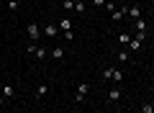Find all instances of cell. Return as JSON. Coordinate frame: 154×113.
Segmentation results:
<instances>
[{
    "mask_svg": "<svg viewBox=\"0 0 154 113\" xmlns=\"http://www.w3.org/2000/svg\"><path fill=\"white\" fill-rule=\"evenodd\" d=\"M108 100H110V103H118V100H121V90H118V87H113V90L108 93Z\"/></svg>",
    "mask_w": 154,
    "mask_h": 113,
    "instance_id": "cell-8",
    "label": "cell"
},
{
    "mask_svg": "<svg viewBox=\"0 0 154 113\" xmlns=\"http://www.w3.org/2000/svg\"><path fill=\"white\" fill-rule=\"evenodd\" d=\"M28 54H36V59H44V57H46V49H44V46H36V44H31V46H28Z\"/></svg>",
    "mask_w": 154,
    "mask_h": 113,
    "instance_id": "cell-4",
    "label": "cell"
},
{
    "mask_svg": "<svg viewBox=\"0 0 154 113\" xmlns=\"http://www.w3.org/2000/svg\"><path fill=\"white\" fill-rule=\"evenodd\" d=\"M51 57H57V59H62V57H64V49H62V46H54V52H51Z\"/></svg>",
    "mask_w": 154,
    "mask_h": 113,
    "instance_id": "cell-16",
    "label": "cell"
},
{
    "mask_svg": "<svg viewBox=\"0 0 154 113\" xmlns=\"http://www.w3.org/2000/svg\"><path fill=\"white\" fill-rule=\"evenodd\" d=\"M72 3H82V0H72Z\"/></svg>",
    "mask_w": 154,
    "mask_h": 113,
    "instance_id": "cell-24",
    "label": "cell"
},
{
    "mask_svg": "<svg viewBox=\"0 0 154 113\" xmlns=\"http://www.w3.org/2000/svg\"><path fill=\"white\" fill-rule=\"evenodd\" d=\"M46 93H49V85H38L36 87V98H44Z\"/></svg>",
    "mask_w": 154,
    "mask_h": 113,
    "instance_id": "cell-12",
    "label": "cell"
},
{
    "mask_svg": "<svg viewBox=\"0 0 154 113\" xmlns=\"http://www.w3.org/2000/svg\"><path fill=\"white\" fill-rule=\"evenodd\" d=\"M26 33H28V39H31V41H36V39L41 36V28H38L36 23H28V26H26Z\"/></svg>",
    "mask_w": 154,
    "mask_h": 113,
    "instance_id": "cell-3",
    "label": "cell"
},
{
    "mask_svg": "<svg viewBox=\"0 0 154 113\" xmlns=\"http://www.w3.org/2000/svg\"><path fill=\"white\" fill-rule=\"evenodd\" d=\"M88 93H90V82H80V85H77V93H75V100L82 103L85 98H88Z\"/></svg>",
    "mask_w": 154,
    "mask_h": 113,
    "instance_id": "cell-2",
    "label": "cell"
},
{
    "mask_svg": "<svg viewBox=\"0 0 154 113\" xmlns=\"http://www.w3.org/2000/svg\"><path fill=\"white\" fill-rule=\"evenodd\" d=\"M141 31V33H146V21L144 18H136V33Z\"/></svg>",
    "mask_w": 154,
    "mask_h": 113,
    "instance_id": "cell-9",
    "label": "cell"
},
{
    "mask_svg": "<svg viewBox=\"0 0 154 113\" xmlns=\"http://www.w3.org/2000/svg\"><path fill=\"white\" fill-rule=\"evenodd\" d=\"M152 105H154V100H152Z\"/></svg>",
    "mask_w": 154,
    "mask_h": 113,
    "instance_id": "cell-25",
    "label": "cell"
},
{
    "mask_svg": "<svg viewBox=\"0 0 154 113\" xmlns=\"http://www.w3.org/2000/svg\"><path fill=\"white\" fill-rule=\"evenodd\" d=\"M128 59H131V54H128V52H118V62H128Z\"/></svg>",
    "mask_w": 154,
    "mask_h": 113,
    "instance_id": "cell-17",
    "label": "cell"
},
{
    "mask_svg": "<svg viewBox=\"0 0 154 113\" xmlns=\"http://www.w3.org/2000/svg\"><path fill=\"white\" fill-rule=\"evenodd\" d=\"M128 16H131L134 21H136V18H141V11H139L136 5H131V8H128Z\"/></svg>",
    "mask_w": 154,
    "mask_h": 113,
    "instance_id": "cell-11",
    "label": "cell"
},
{
    "mask_svg": "<svg viewBox=\"0 0 154 113\" xmlns=\"http://www.w3.org/2000/svg\"><path fill=\"white\" fill-rule=\"evenodd\" d=\"M57 33H59V26L57 23H46L44 26V36H57Z\"/></svg>",
    "mask_w": 154,
    "mask_h": 113,
    "instance_id": "cell-5",
    "label": "cell"
},
{
    "mask_svg": "<svg viewBox=\"0 0 154 113\" xmlns=\"http://www.w3.org/2000/svg\"><path fill=\"white\" fill-rule=\"evenodd\" d=\"M126 16H128V8H116V13L110 18H113V21H123Z\"/></svg>",
    "mask_w": 154,
    "mask_h": 113,
    "instance_id": "cell-6",
    "label": "cell"
},
{
    "mask_svg": "<svg viewBox=\"0 0 154 113\" xmlns=\"http://www.w3.org/2000/svg\"><path fill=\"white\" fill-rule=\"evenodd\" d=\"M3 103H5V98H3V95H0V108H3Z\"/></svg>",
    "mask_w": 154,
    "mask_h": 113,
    "instance_id": "cell-23",
    "label": "cell"
},
{
    "mask_svg": "<svg viewBox=\"0 0 154 113\" xmlns=\"http://www.w3.org/2000/svg\"><path fill=\"white\" fill-rule=\"evenodd\" d=\"M75 11H77V13H80V16H82V13H85V11H88V5H85V0H82V3H75Z\"/></svg>",
    "mask_w": 154,
    "mask_h": 113,
    "instance_id": "cell-15",
    "label": "cell"
},
{
    "mask_svg": "<svg viewBox=\"0 0 154 113\" xmlns=\"http://www.w3.org/2000/svg\"><path fill=\"white\" fill-rule=\"evenodd\" d=\"M144 41H146V33H141V31H139L136 36H134L131 41H128V52H139V49H141V44H144Z\"/></svg>",
    "mask_w": 154,
    "mask_h": 113,
    "instance_id": "cell-1",
    "label": "cell"
},
{
    "mask_svg": "<svg viewBox=\"0 0 154 113\" xmlns=\"http://www.w3.org/2000/svg\"><path fill=\"white\" fill-rule=\"evenodd\" d=\"M141 113H154V105H152V103H144V105H141Z\"/></svg>",
    "mask_w": 154,
    "mask_h": 113,
    "instance_id": "cell-18",
    "label": "cell"
},
{
    "mask_svg": "<svg viewBox=\"0 0 154 113\" xmlns=\"http://www.w3.org/2000/svg\"><path fill=\"white\" fill-rule=\"evenodd\" d=\"M93 5H95V8H100V5H105V0H93Z\"/></svg>",
    "mask_w": 154,
    "mask_h": 113,
    "instance_id": "cell-22",
    "label": "cell"
},
{
    "mask_svg": "<svg viewBox=\"0 0 154 113\" xmlns=\"http://www.w3.org/2000/svg\"><path fill=\"white\" fill-rule=\"evenodd\" d=\"M110 80H113V82H121L123 80V72L118 70V67H113V77H110Z\"/></svg>",
    "mask_w": 154,
    "mask_h": 113,
    "instance_id": "cell-10",
    "label": "cell"
},
{
    "mask_svg": "<svg viewBox=\"0 0 154 113\" xmlns=\"http://www.w3.org/2000/svg\"><path fill=\"white\" fill-rule=\"evenodd\" d=\"M8 5H11V11H18V8H21V3H18V0H8Z\"/></svg>",
    "mask_w": 154,
    "mask_h": 113,
    "instance_id": "cell-20",
    "label": "cell"
},
{
    "mask_svg": "<svg viewBox=\"0 0 154 113\" xmlns=\"http://www.w3.org/2000/svg\"><path fill=\"white\" fill-rule=\"evenodd\" d=\"M103 77H105V80H110V77H113V67H105V70H103Z\"/></svg>",
    "mask_w": 154,
    "mask_h": 113,
    "instance_id": "cell-19",
    "label": "cell"
},
{
    "mask_svg": "<svg viewBox=\"0 0 154 113\" xmlns=\"http://www.w3.org/2000/svg\"><path fill=\"white\" fill-rule=\"evenodd\" d=\"M128 41H131V36H128V33H118V44H123V46H128Z\"/></svg>",
    "mask_w": 154,
    "mask_h": 113,
    "instance_id": "cell-14",
    "label": "cell"
},
{
    "mask_svg": "<svg viewBox=\"0 0 154 113\" xmlns=\"http://www.w3.org/2000/svg\"><path fill=\"white\" fill-rule=\"evenodd\" d=\"M13 85H3V98H13Z\"/></svg>",
    "mask_w": 154,
    "mask_h": 113,
    "instance_id": "cell-13",
    "label": "cell"
},
{
    "mask_svg": "<svg viewBox=\"0 0 154 113\" xmlns=\"http://www.w3.org/2000/svg\"><path fill=\"white\" fill-rule=\"evenodd\" d=\"M59 31H72V18H62V21H59Z\"/></svg>",
    "mask_w": 154,
    "mask_h": 113,
    "instance_id": "cell-7",
    "label": "cell"
},
{
    "mask_svg": "<svg viewBox=\"0 0 154 113\" xmlns=\"http://www.w3.org/2000/svg\"><path fill=\"white\" fill-rule=\"evenodd\" d=\"M64 11H75V3L72 0H64Z\"/></svg>",
    "mask_w": 154,
    "mask_h": 113,
    "instance_id": "cell-21",
    "label": "cell"
}]
</instances>
